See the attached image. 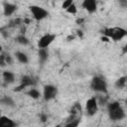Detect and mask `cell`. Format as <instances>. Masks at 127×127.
Wrapping results in <instances>:
<instances>
[{
	"instance_id": "5",
	"label": "cell",
	"mask_w": 127,
	"mask_h": 127,
	"mask_svg": "<svg viewBox=\"0 0 127 127\" xmlns=\"http://www.w3.org/2000/svg\"><path fill=\"white\" fill-rule=\"evenodd\" d=\"M98 100L96 97H90L85 102V114L89 117L94 116L98 111Z\"/></svg>"
},
{
	"instance_id": "4",
	"label": "cell",
	"mask_w": 127,
	"mask_h": 127,
	"mask_svg": "<svg viewBox=\"0 0 127 127\" xmlns=\"http://www.w3.org/2000/svg\"><path fill=\"white\" fill-rule=\"evenodd\" d=\"M30 9V12L33 16V18L36 20V21H42L44 19H46L48 16H49V12L41 7V6H38V5H31L29 7Z\"/></svg>"
},
{
	"instance_id": "10",
	"label": "cell",
	"mask_w": 127,
	"mask_h": 127,
	"mask_svg": "<svg viewBox=\"0 0 127 127\" xmlns=\"http://www.w3.org/2000/svg\"><path fill=\"white\" fill-rule=\"evenodd\" d=\"M16 11H17V5L10 2H5L3 4V13L5 16H11Z\"/></svg>"
},
{
	"instance_id": "16",
	"label": "cell",
	"mask_w": 127,
	"mask_h": 127,
	"mask_svg": "<svg viewBox=\"0 0 127 127\" xmlns=\"http://www.w3.org/2000/svg\"><path fill=\"white\" fill-rule=\"evenodd\" d=\"M21 84L24 85V87H28V86H32L33 85V79L32 77L28 76V75H25L22 77V80H21Z\"/></svg>"
},
{
	"instance_id": "2",
	"label": "cell",
	"mask_w": 127,
	"mask_h": 127,
	"mask_svg": "<svg viewBox=\"0 0 127 127\" xmlns=\"http://www.w3.org/2000/svg\"><path fill=\"white\" fill-rule=\"evenodd\" d=\"M103 35L110 38L111 41L119 42L122 39H124L127 36V30L122 27H112V28H106L103 30Z\"/></svg>"
},
{
	"instance_id": "25",
	"label": "cell",
	"mask_w": 127,
	"mask_h": 127,
	"mask_svg": "<svg viewBox=\"0 0 127 127\" xmlns=\"http://www.w3.org/2000/svg\"><path fill=\"white\" fill-rule=\"evenodd\" d=\"M125 105H126V107H127V100L125 101Z\"/></svg>"
},
{
	"instance_id": "9",
	"label": "cell",
	"mask_w": 127,
	"mask_h": 127,
	"mask_svg": "<svg viewBox=\"0 0 127 127\" xmlns=\"http://www.w3.org/2000/svg\"><path fill=\"white\" fill-rule=\"evenodd\" d=\"M2 78H3L4 85H9L11 83H14L16 80L15 73L11 70H4L2 73Z\"/></svg>"
},
{
	"instance_id": "14",
	"label": "cell",
	"mask_w": 127,
	"mask_h": 127,
	"mask_svg": "<svg viewBox=\"0 0 127 127\" xmlns=\"http://www.w3.org/2000/svg\"><path fill=\"white\" fill-rule=\"evenodd\" d=\"M1 103H2V105L7 106V107H14L15 106V101L10 96H3L1 98Z\"/></svg>"
},
{
	"instance_id": "7",
	"label": "cell",
	"mask_w": 127,
	"mask_h": 127,
	"mask_svg": "<svg viewBox=\"0 0 127 127\" xmlns=\"http://www.w3.org/2000/svg\"><path fill=\"white\" fill-rule=\"evenodd\" d=\"M56 40V35L52 33H47L43 35L38 41V48H48Z\"/></svg>"
},
{
	"instance_id": "24",
	"label": "cell",
	"mask_w": 127,
	"mask_h": 127,
	"mask_svg": "<svg viewBox=\"0 0 127 127\" xmlns=\"http://www.w3.org/2000/svg\"><path fill=\"white\" fill-rule=\"evenodd\" d=\"M122 54H127V44H125L124 46H123V48H122Z\"/></svg>"
},
{
	"instance_id": "12",
	"label": "cell",
	"mask_w": 127,
	"mask_h": 127,
	"mask_svg": "<svg viewBox=\"0 0 127 127\" xmlns=\"http://www.w3.org/2000/svg\"><path fill=\"white\" fill-rule=\"evenodd\" d=\"M0 126L1 127H15L16 122L7 116H1L0 117Z\"/></svg>"
},
{
	"instance_id": "13",
	"label": "cell",
	"mask_w": 127,
	"mask_h": 127,
	"mask_svg": "<svg viewBox=\"0 0 127 127\" xmlns=\"http://www.w3.org/2000/svg\"><path fill=\"white\" fill-rule=\"evenodd\" d=\"M38 55H39V60L42 64L46 63L48 61L49 58V52H48V48H39L38 51Z\"/></svg>"
},
{
	"instance_id": "15",
	"label": "cell",
	"mask_w": 127,
	"mask_h": 127,
	"mask_svg": "<svg viewBox=\"0 0 127 127\" xmlns=\"http://www.w3.org/2000/svg\"><path fill=\"white\" fill-rule=\"evenodd\" d=\"M16 42H17L19 45L24 46V47L30 45V40H29L25 35H20V36H18V37L16 38Z\"/></svg>"
},
{
	"instance_id": "11",
	"label": "cell",
	"mask_w": 127,
	"mask_h": 127,
	"mask_svg": "<svg viewBox=\"0 0 127 127\" xmlns=\"http://www.w3.org/2000/svg\"><path fill=\"white\" fill-rule=\"evenodd\" d=\"M15 58H16V60H17L20 64H26L29 63V57H28L27 54H25L24 52L17 51V52L15 53Z\"/></svg>"
},
{
	"instance_id": "19",
	"label": "cell",
	"mask_w": 127,
	"mask_h": 127,
	"mask_svg": "<svg viewBox=\"0 0 127 127\" xmlns=\"http://www.w3.org/2000/svg\"><path fill=\"white\" fill-rule=\"evenodd\" d=\"M66 13H68V14H71V15H74V14H76L77 13V8H76V5L73 3L72 5H70L66 10Z\"/></svg>"
},
{
	"instance_id": "21",
	"label": "cell",
	"mask_w": 127,
	"mask_h": 127,
	"mask_svg": "<svg viewBox=\"0 0 127 127\" xmlns=\"http://www.w3.org/2000/svg\"><path fill=\"white\" fill-rule=\"evenodd\" d=\"M4 62L7 64H13V58L10 55H4Z\"/></svg>"
},
{
	"instance_id": "20",
	"label": "cell",
	"mask_w": 127,
	"mask_h": 127,
	"mask_svg": "<svg viewBox=\"0 0 127 127\" xmlns=\"http://www.w3.org/2000/svg\"><path fill=\"white\" fill-rule=\"evenodd\" d=\"M73 4V0H64L63 4H62V8L64 10H66L70 5Z\"/></svg>"
},
{
	"instance_id": "18",
	"label": "cell",
	"mask_w": 127,
	"mask_h": 127,
	"mask_svg": "<svg viewBox=\"0 0 127 127\" xmlns=\"http://www.w3.org/2000/svg\"><path fill=\"white\" fill-rule=\"evenodd\" d=\"M126 82H127V77L126 76H121L116 80L115 86L118 87V88H122V87H124L126 85Z\"/></svg>"
},
{
	"instance_id": "1",
	"label": "cell",
	"mask_w": 127,
	"mask_h": 127,
	"mask_svg": "<svg viewBox=\"0 0 127 127\" xmlns=\"http://www.w3.org/2000/svg\"><path fill=\"white\" fill-rule=\"evenodd\" d=\"M107 110H108V115L109 118L112 121H120L125 118L126 114L121 106V104L117 101H113L107 104Z\"/></svg>"
},
{
	"instance_id": "22",
	"label": "cell",
	"mask_w": 127,
	"mask_h": 127,
	"mask_svg": "<svg viewBox=\"0 0 127 127\" xmlns=\"http://www.w3.org/2000/svg\"><path fill=\"white\" fill-rule=\"evenodd\" d=\"M118 3L122 8H127V0H118Z\"/></svg>"
},
{
	"instance_id": "6",
	"label": "cell",
	"mask_w": 127,
	"mask_h": 127,
	"mask_svg": "<svg viewBox=\"0 0 127 127\" xmlns=\"http://www.w3.org/2000/svg\"><path fill=\"white\" fill-rule=\"evenodd\" d=\"M58 94V87L54 84H46L43 88V97L46 101L53 100Z\"/></svg>"
},
{
	"instance_id": "8",
	"label": "cell",
	"mask_w": 127,
	"mask_h": 127,
	"mask_svg": "<svg viewBox=\"0 0 127 127\" xmlns=\"http://www.w3.org/2000/svg\"><path fill=\"white\" fill-rule=\"evenodd\" d=\"M82 8L85 9L88 13L92 14L97 10V3L96 0H83L81 4Z\"/></svg>"
},
{
	"instance_id": "17",
	"label": "cell",
	"mask_w": 127,
	"mask_h": 127,
	"mask_svg": "<svg viewBox=\"0 0 127 127\" xmlns=\"http://www.w3.org/2000/svg\"><path fill=\"white\" fill-rule=\"evenodd\" d=\"M28 95L30 96V97H32L33 99H38V98H40V96H41V92L37 89V88H31L29 91H28Z\"/></svg>"
},
{
	"instance_id": "23",
	"label": "cell",
	"mask_w": 127,
	"mask_h": 127,
	"mask_svg": "<svg viewBox=\"0 0 127 127\" xmlns=\"http://www.w3.org/2000/svg\"><path fill=\"white\" fill-rule=\"evenodd\" d=\"M100 40H101V42H104V43H108V42H110V38L107 37V36H105V35H103V36L100 38Z\"/></svg>"
},
{
	"instance_id": "3",
	"label": "cell",
	"mask_w": 127,
	"mask_h": 127,
	"mask_svg": "<svg viewBox=\"0 0 127 127\" xmlns=\"http://www.w3.org/2000/svg\"><path fill=\"white\" fill-rule=\"evenodd\" d=\"M90 88L98 93H102V94H106L107 93V82L104 78H102L101 76H94L92 77L91 81H90Z\"/></svg>"
}]
</instances>
